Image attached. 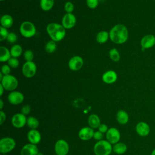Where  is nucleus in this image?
Returning a JSON list of instances; mask_svg holds the SVG:
<instances>
[{"label": "nucleus", "mask_w": 155, "mask_h": 155, "mask_svg": "<svg viewBox=\"0 0 155 155\" xmlns=\"http://www.w3.org/2000/svg\"><path fill=\"white\" fill-rule=\"evenodd\" d=\"M37 155H43V154H42V153H40V152H39V153H38V154Z\"/></svg>", "instance_id": "45"}, {"label": "nucleus", "mask_w": 155, "mask_h": 155, "mask_svg": "<svg viewBox=\"0 0 155 155\" xmlns=\"http://www.w3.org/2000/svg\"><path fill=\"white\" fill-rule=\"evenodd\" d=\"M46 30L51 40L58 42L64 39L65 36V28L62 25L57 23H50L46 28Z\"/></svg>", "instance_id": "2"}, {"label": "nucleus", "mask_w": 155, "mask_h": 155, "mask_svg": "<svg viewBox=\"0 0 155 155\" xmlns=\"http://www.w3.org/2000/svg\"><path fill=\"white\" fill-rule=\"evenodd\" d=\"M30 128L31 129H37L39 127V122L37 118L34 116H29L27 119V124Z\"/></svg>", "instance_id": "27"}, {"label": "nucleus", "mask_w": 155, "mask_h": 155, "mask_svg": "<svg viewBox=\"0 0 155 155\" xmlns=\"http://www.w3.org/2000/svg\"><path fill=\"white\" fill-rule=\"evenodd\" d=\"M0 1H4V0H0Z\"/></svg>", "instance_id": "46"}, {"label": "nucleus", "mask_w": 155, "mask_h": 155, "mask_svg": "<svg viewBox=\"0 0 155 155\" xmlns=\"http://www.w3.org/2000/svg\"><path fill=\"white\" fill-rule=\"evenodd\" d=\"M94 130L90 127H85L82 128L78 133V136L80 139L86 141L93 138Z\"/></svg>", "instance_id": "17"}, {"label": "nucleus", "mask_w": 155, "mask_h": 155, "mask_svg": "<svg viewBox=\"0 0 155 155\" xmlns=\"http://www.w3.org/2000/svg\"><path fill=\"white\" fill-rule=\"evenodd\" d=\"M106 139L110 143L115 144L120 139V133L118 129L114 127L108 128L106 133Z\"/></svg>", "instance_id": "10"}, {"label": "nucleus", "mask_w": 155, "mask_h": 155, "mask_svg": "<svg viewBox=\"0 0 155 155\" xmlns=\"http://www.w3.org/2000/svg\"><path fill=\"white\" fill-rule=\"evenodd\" d=\"M54 151L56 155H67L69 152V145L64 139L58 140L54 144Z\"/></svg>", "instance_id": "7"}, {"label": "nucleus", "mask_w": 155, "mask_h": 155, "mask_svg": "<svg viewBox=\"0 0 155 155\" xmlns=\"http://www.w3.org/2000/svg\"><path fill=\"white\" fill-rule=\"evenodd\" d=\"M109 38V33L107 31H101L97 34L96 41L99 44H104L108 41Z\"/></svg>", "instance_id": "25"}, {"label": "nucleus", "mask_w": 155, "mask_h": 155, "mask_svg": "<svg viewBox=\"0 0 155 155\" xmlns=\"http://www.w3.org/2000/svg\"><path fill=\"white\" fill-rule=\"evenodd\" d=\"M4 87L1 84H0V96H2V94H3V93H4Z\"/></svg>", "instance_id": "42"}, {"label": "nucleus", "mask_w": 155, "mask_h": 155, "mask_svg": "<svg viewBox=\"0 0 155 155\" xmlns=\"http://www.w3.org/2000/svg\"><path fill=\"white\" fill-rule=\"evenodd\" d=\"M87 5L91 9L96 8L98 5V0H87Z\"/></svg>", "instance_id": "35"}, {"label": "nucleus", "mask_w": 155, "mask_h": 155, "mask_svg": "<svg viewBox=\"0 0 155 155\" xmlns=\"http://www.w3.org/2000/svg\"><path fill=\"white\" fill-rule=\"evenodd\" d=\"M109 36L112 42L117 44L125 43L128 38L127 28L122 24L114 25L110 31Z\"/></svg>", "instance_id": "1"}, {"label": "nucleus", "mask_w": 155, "mask_h": 155, "mask_svg": "<svg viewBox=\"0 0 155 155\" xmlns=\"http://www.w3.org/2000/svg\"><path fill=\"white\" fill-rule=\"evenodd\" d=\"M83 64V59L79 56H74L68 61V67L73 71H78L80 70L82 67Z\"/></svg>", "instance_id": "15"}, {"label": "nucleus", "mask_w": 155, "mask_h": 155, "mask_svg": "<svg viewBox=\"0 0 155 155\" xmlns=\"http://www.w3.org/2000/svg\"><path fill=\"white\" fill-rule=\"evenodd\" d=\"M16 147V142L14 139L10 137H4L0 140V153L7 154L12 151Z\"/></svg>", "instance_id": "4"}, {"label": "nucleus", "mask_w": 155, "mask_h": 155, "mask_svg": "<svg viewBox=\"0 0 155 155\" xmlns=\"http://www.w3.org/2000/svg\"><path fill=\"white\" fill-rule=\"evenodd\" d=\"M93 138L97 141L101 140H102V138H103V133L99 131H94V135H93Z\"/></svg>", "instance_id": "39"}, {"label": "nucleus", "mask_w": 155, "mask_h": 155, "mask_svg": "<svg viewBox=\"0 0 155 155\" xmlns=\"http://www.w3.org/2000/svg\"><path fill=\"white\" fill-rule=\"evenodd\" d=\"M13 24V19L12 17L9 15H4L1 18V26L8 28L12 26Z\"/></svg>", "instance_id": "22"}, {"label": "nucleus", "mask_w": 155, "mask_h": 155, "mask_svg": "<svg viewBox=\"0 0 155 155\" xmlns=\"http://www.w3.org/2000/svg\"><path fill=\"white\" fill-rule=\"evenodd\" d=\"M30 111H31V108H30V106L29 105H24L21 108V113H22L23 114H24L25 116L28 114L30 113Z\"/></svg>", "instance_id": "38"}, {"label": "nucleus", "mask_w": 155, "mask_h": 155, "mask_svg": "<svg viewBox=\"0 0 155 155\" xmlns=\"http://www.w3.org/2000/svg\"><path fill=\"white\" fill-rule=\"evenodd\" d=\"M7 41L11 44L12 43H15L16 41H17V36L15 33H9L7 39Z\"/></svg>", "instance_id": "36"}, {"label": "nucleus", "mask_w": 155, "mask_h": 155, "mask_svg": "<svg viewBox=\"0 0 155 155\" xmlns=\"http://www.w3.org/2000/svg\"><path fill=\"white\" fill-rule=\"evenodd\" d=\"M9 33L8 32V30L7 28L1 26L0 27V41H3L5 39H7Z\"/></svg>", "instance_id": "33"}, {"label": "nucleus", "mask_w": 155, "mask_h": 155, "mask_svg": "<svg viewBox=\"0 0 155 155\" xmlns=\"http://www.w3.org/2000/svg\"><path fill=\"white\" fill-rule=\"evenodd\" d=\"M36 65L33 61L26 62L22 67V72L23 75L28 78H32L36 72Z\"/></svg>", "instance_id": "8"}, {"label": "nucleus", "mask_w": 155, "mask_h": 155, "mask_svg": "<svg viewBox=\"0 0 155 155\" xmlns=\"http://www.w3.org/2000/svg\"><path fill=\"white\" fill-rule=\"evenodd\" d=\"M88 124L90 127L93 129L98 128L101 125V120L99 117L96 114H91L88 118Z\"/></svg>", "instance_id": "21"}, {"label": "nucleus", "mask_w": 155, "mask_h": 155, "mask_svg": "<svg viewBox=\"0 0 155 155\" xmlns=\"http://www.w3.org/2000/svg\"><path fill=\"white\" fill-rule=\"evenodd\" d=\"M22 53V48L20 45L15 44L10 49V54L12 57L18 58L19 57Z\"/></svg>", "instance_id": "28"}, {"label": "nucleus", "mask_w": 155, "mask_h": 155, "mask_svg": "<svg viewBox=\"0 0 155 155\" xmlns=\"http://www.w3.org/2000/svg\"><path fill=\"white\" fill-rule=\"evenodd\" d=\"M76 22L75 16L72 13H66L62 19V25L65 29L73 28Z\"/></svg>", "instance_id": "14"}, {"label": "nucleus", "mask_w": 155, "mask_h": 155, "mask_svg": "<svg viewBox=\"0 0 155 155\" xmlns=\"http://www.w3.org/2000/svg\"><path fill=\"white\" fill-rule=\"evenodd\" d=\"M54 3V0H41L40 6L44 11H48L51 10Z\"/></svg>", "instance_id": "26"}, {"label": "nucleus", "mask_w": 155, "mask_h": 155, "mask_svg": "<svg viewBox=\"0 0 155 155\" xmlns=\"http://www.w3.org/2000/svg\"><path fill=\"white\" fill-rule=\"evenodd\" d=\"M109 56L110 59L114 62H118L120 59V54L116 48H113L110 50Z\"/></svg>", "instance_id": "29"}, {"label": "nucleus", "mask_w": 155, "mask_h": 155, "mask_svg": "<svg viewBox=\"0 0 155 155\" xmlns=\"http://www.w3.org/2000/svg\"><path fill=\"white\" fill-rule=\"evenodd\" d=\"M27 139L30 143L37 145L41 142V135L36 129H31L27 133Z\"/></svg>", "instance_id": "18"}, {"label": "nucleus", "mask_w": 155, "mask_h": 155, "mask_svg": "<svg viewBox=\"0 0 155 155\" xmlns=\"http://www.w3.org/2000/svg\"><path fill=\"white\" fill-rule=\"evenodd\" d=\"M108 127L106 124H101V125H99V127H98V131H101L102 133H107V131H108Z\"/></svg>", "instance_id": "40"}, {"label": "nucleus", "mask_w": 155, "mask_h": 155, "mask_svg": "<svg viewBox=\"0 0 155 155\" xmlns=\"http://www.w3.org/2000/svg\"><path fill=\"white\" fill-rule=\"evenodd\" d=\"M135 130L136 133L141 137H147L150 133V127L148 123L144 121H140L136 125Z\"/></svg>", "instance_id": "11"}, {"label": "nucleus", "mask_w": 155, "mask_h": 155, "mask_svg": "<svg viewBox=\"0 0 155 155\" xmlns=\"http://www.w3.org/2000/svg\"><path fill=\"white\" fill-rule=\"evenodd\" d=\"M151 155H155V148L153 149L151 153Z\"/></svg>", "instance_id": "44"}, {"label": "nucleus", "mask_w": 155, "mask_h": 155, "mask_svg": "<svg viewBox=\"0 0 155 155\" xmlns=\"http://www.w3.org/2000/svg\"><path fill=\"white\" fill-rule=\"evenodd\" d=\"M116 120L119 124L125 125L129 121V115L126 111L120 110L116 113Z\"/></svg>", "instance_id": "20"}, {"label": "nucleus", "mask_w": 155, "mask_h": 155, "mask_svg": "<svg viewBox=\"0 0 155 155\" xmlns=\"http://www.w3.org/2000/svg\"><path fill=\"white\" fill-rule=\"evenodd\" d=\"M102 81L108 84L115 82L117 79V73L113 70H108L104 73L102 75Z\"/></svg>", "instance_id": "19"}, {"label": "nucleus", "mask_w": 155, "mask_h": 155, "mask_svg": "<svg viewBox=\"0 0 155 155\" xmlns=\"http://www.w3.org/2000/svg\"><path fill=\"white\" fill-rule=\"evenodd\" d=\"M56 49V42L51 40L48 41L45 45V51L48 53H53Z\"/></svg>", "instance_id": "30"}, {"label": "nucleus", "mask_w": 155, "mask_h": 155, "mask_svg": "<svg viewBox=\"0 0 155 155\" xmlns=\"http://www.w3.org/2000/svg\"><path fill=\"white\" fill-rule=\"evenodd\" d=\"M64 9L67 13H71V12L74 10V5L73 4L72 2L68 1L65 3L64 5Z\"/></svg>", "instance_id": "34"}, {"label": "nucleus", "mask_w": 155, "mask_h": 155, "mask_svg": "<svg viewBox=\"0 0 155 155\" xmlns=\"http://www.w3.org/2000/svg\"><path fill=\"white\" fill-rule=\"evenodd\" d=\"M6 119V114L2 110L0 111V124L2 125Z\"/></svg>", "instance_id": "41"}, {"label": "nucleus", "mask_w": 155, "mask_h": 155, "mask_svg": "<svg viewBox=\"0 0 155 155\" xmlns=\"http://www.w3.org/2000/svg\"><path fill=\"white\" fill-rule=\"evenodd\" d=\"M1 73L4 75L10 74V67L8 65H3L1 67Z\"/></svg>", "instance_id": "37"}, {"label": "nucleus", "mask_w": 155, "mask_h": 155, "mask_svg": "<svg viewBox=\"0 0 155 155\" xmlns=\"http://www.w3.org/2000/svg\"><path fill=\"white\" fill-rule=\"evenodd\" d=\"M95 155H110L113 151V146L107 140L97 141L94 145Z\"/></svg>", "instance_id": "3"}, {"label": "nucleus", "mask_w": 155, "mask_h": 155, "mask_svg": "<svg viewBox=\"0 0 155 155\" xmlns=\"http://www.w3.org/2000/svg\"><path fill=\"white\" fill-rule=\"evenodd\" d=\"M7 99L11 104L19 105L24 101V96L20 91H13L8 94Z\"/></svg>", "instance_id": "13"}, {"label": "nucleus", "mask_w": 155, "mask_h": 155, "mask_svg": "<svg viewBox=\"0 0 155 155\" xmlns=\"http://www.w3.org/2000/svg\"><path fill=\"white\" fill-rule=\"evenodd\" d=\"M11 56L10 51L7 48L4 46L0 47V61L1 62L8 61Z\"/></svg>", "instance_id": "24"}, {"label": "nucleus", "mask_w": 155, "mask_h": 155, "mask_svg": "<svg viewBox=\"0 0 155 155\" xmlns=\"http://www.w3.org/2000/svg\"><path fill=\"white\" fill-rule=\"evenodd\" d=\"M21 34L25 38H30L36 34V28L35 25L30 21L22 22L19 28Z\"/></svg>", "instance_id": "6"}, {"label": "nucleus", "mask_w": 155, "mask_h": 155, "mask_svg": "<svg viewBox=\"0 0 155 155\" xmlns=\"http://www.w3.org/2000/svg\"><path fill=\"white\" fill-rule=\"evenodd\" d=\"M155 45V36L151 34L146 35L140 40L142 50L144 51L154 47Z\"/></svg>", "instance_id": "12"}, {"label": "nucleus", "mask_w": 155, "mask_h": 155, "mask_svg": "<svg viewBox=\"0 0 155 155\" xmlns=\"http://www.w3.org/2000/svg\"><path fill=\"white\" fill-rule=\"evenodd\" d=\"M8 62V65L12 67V68H17L19 66V60L16 58H13V57H11L9 60L7 61Z\"/></svg>", "instance_id": "31"}, {"label": "nucleus", "mask_w": 155, "mask_h": 155, "mask_svg": "<svg viewBox=\"0 0 155 155\" xmlns=\"http://www.w3.org/2000/svg\"><path fill=\"white\" fill-rule=\"evenodd\" d=\"M127 150V146L123 142H117L113 146V151L117 154H124Z\"/></svg>", "instance_id": "23"}, {"label": "nucleus", "mask_w": 155, "mask_h": 155, "mask_svg": "<svg viewBox=\"0 0 155 155\" xmlns=\"http://www.w3.org/2000/svg\"><path fill=\"white\" fill-rule=\"evenodd\" d=\"M3 107H4V102L2 99H0V110H2Z\"/></svg>", "instance_id": "43"}, {"label": "nucleus", "mask_w": 155, "mask_h": 155, "mask_svg": "<svg viewBox=\"0 0 155 155\" xmlns=\"http://www.w3.org/2000/svg\"><path fill=\"white\" fill-rule=\"evenodd\" d=\"M39 149L36 145L33 143H27L22 147L21 150V155H37Z\"/></svg>", "instance_id": "16"}, {"label": "nucleus", "mask_w": 155, "mask_h": 155, "mask_svg": "<svg viewBox=\"0 0 155 155\" xmlns=\"http://www.w3.org/2000/svg\"><path fill=\"white\" fill-rule=\"evenodd\" d=\"M24 59H25L26 62H30L32 61L34 58V54L31 50H27L24 54Z\"/></svg>", "instance_id": "32"}, {"label": "nucleus", "mask_w": 155, "mask_h": 155, "mask_svg": "<svg viewBox=\"0 0 155 155\" xmlns=\"http://www.w3.org/2000/svg\"><path fill=\"white\" fill-rule=\"evenodd\" d=\"M1 84L5 90L13 91L17 88L18 82L15 76L8 74L4 75L1 81Z\"/></svg>", "instance_id": "5"}, {"label": "nucleus", "mask_w": 155, "mask_h": 155, "mask_svg": "<svg viewBox=\"0 0 155 155\" xmlns=\"http://www.w3.org/2000/svg\"><path fill=\"white\" fill-rule=\"evenodd\" d=\"M27 119L25 115L21 113L15 114L12 117V124L16 128H21L27 124Z\"/></svg>", "instance_id": "9"}]
</instances>
